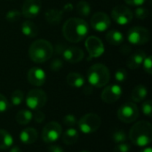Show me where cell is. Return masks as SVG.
Listing matches in <instances>:
<instances>
[{
  "mask_svg": "<svg viewBox=\"0 0 152 152\" xmlns=\"http://www.w3.org/2000/svg\"><path fill=\"white\" fill-rule=\"evenodd\" d=\"M88 32L89 27L87 22L80 18H69L65 21L62 27L64 37L70 43L82 41L87 36Z\"/></svg>",
  "mask_w": 152,
  "mask_h": 152,
  "instance_id": "1",
  "label": "cell"
},
{
  "mask_svg": "<svg viewBox=\"0 0 152 152\" xmlns=\"http://www.w3.org/2000/svg\"><path fill=\"white\" fill-rule=\"evenodd\" d=\"M129 139L134 145L139 147L150 145L152 140L151 124L145 120L135 123L130 129Z\"/></svg>",
  "mask_w": 152,
  "mask_h": 152,
  "instance_id": "2",
  "label": "cell"
},
{
  "mask_svg": "<svg viewBox=\"0 0 152 152\" xmlns=\"http://www.w3.org/2000/svg\"><path fill=\"white\" fill-rule=\"evenodd\" d=\"M53 53L52 44L45 39H37L34 41L28 49V55L32 61L36 63H43L50 60Z\"/></svg>",
  "mask_w": 152,
  "mask_h": 152,
  "instance_id": "3",
  "label": "cell"
},
{
  "mask_svg": "<svg viewBox=\"0 0 152 152\" xmlns=\"http://www.w3.org/2000/svg\"><path fill=\"white\" fill-rule=\"evenodd\" d=\"M110 79V70L104 64H94L91 66L87 71V80L89 84L94 87H103L109 83Z\"/></svg>",
  "mask_w": 152,
  "mask_h": 152,
  "instance_id": "4",
  "label": "cell"
},
{
  "mask_svg": "<svg viewBox=\"0 0 152 152\" xmlns=\"http://www.w3.org/2000/svg\"><path fill=\"white\" fill-rule=\"evenodd\" d=\"M102 119L95 113H88L83 116L77 122L79 130L85 134H90L96 132L101 126Z\"/></svg>",
  "mask_w": 152,
  "mask_h": 152,
  "instance_id": "5",
  "label": "cell"
},
{
  "mask_svg": "<svg viewBox=\"0 0 152 152\" xmlns=\"http://www.w3.org/2000/svg\"><path fill=\"white\" fill-rule=\"evenodd\" d=\"M25 102L30 110H38L45 105L47 96L46 94L41 89H32L28 93Z\"/></svg>",
  "mask_w": 152,
  "mask_h": 152,
  "instance_id": "6",
  "label": "cell"
},
{
  "mask_svg": "<svg viewBox=\"0 0 152 152\" xmlns=\"http://www.w3.org/2000/svg\"><path fill=\"white\" fill-rule=\"evenodd\" d=\"M151 34L150 31L143 27H133L128 30L127 39L130 44L135 45H142L150 41Z\"/></svg>",
  "mask_w": 152,
  "mask_h": 152,
  "instance_id": "7",
  "label": "cell"
},
{
  "mask_svg": "<svg viewBox=\"0 0 152 152\" xmlns=\"http://www.w3.org/2000/svg\"><path fill=\"white\" fill-rule=\"evenodd\" d=\"M139 110L135 103L126 102L118 110V118L124 123H132L137 120L139 117Z\"/></svg>",
  "mask_w": 152,
  "mask_h": 152,
  "instance_id": "8",
  "label": "cell"
},
{
  "mask_svg": "<svg viewBox=\"0 0 152 152\" xmlns=\"http://www.w3.org/2000/svg\"><path fill=\"white\" fill-rule=\"evenodd\" d=\"M62 128L57 122H49L46 124L42 131V140L46 143H53L61 137Z\"/></svg>",
  "mask_w": 152,
  "mask_h": 152,
  "instance_id": "9",
  "label": "cell"
},
{
  "mask_svg": "<svg viewBox=\"0 0 152 152\" xmlns=\"http://www.w3.org/2000/svg\"><path fill=\"white\" fill-rule=\"evenodd\" d=\"M111 17L119 25H126L131 22L134 18V13L126 6L117 5L111 11Z\"/></svg>",
  "mask_w": 152,
  "mask_h": 152,
  "instance_id": "10",
  "label": "cell"
},
{
  "mask_svg": "<svg viewBox=\"0 0 152 152\" xmlns=\"http://www.w3.org/2000/svg\"><path fill=\"white\" fill-rule=\"evenodd\" d=\"M90 23L92 28L99 32H103L107 30L111 25L110 16L103 12H95L90 20Z\"/></svg>",
  "mask_w": 152,
  "mask_h": 152,
  "instance_id": "11",
  "label": "cell"
},
{
  "mask_svg": "<svg viewBox=\"0 0 152 152\" xmlns=\"http://www.w3.org/2000/svg\"><path fill=\"white\" fill-rule=\"evenodd\" d=\"M85 45L91 58H98L104 53V45L102 40L95 36L88 37Z\"/></svg>",
  "mask_w": 152,
  "mask_h": 152,
  "instance_id": "12",
  "label": "cell"
},
{
  "mask_svg": "<svg viewBox=\"0 0 152 152\" xmlns=\"http://www.w3.org/2000/svg\"><path fill=\"white\" fill-rule=\"evenodd\" d=\"M122 95V88L120 86L118 85H110L106 86L102 94H101V98L102 100L108 104H112L114 102H116L117 101H118L120 99Z\"/></svg>",
  "mask_w": 152,
  "mask_h": 152,
  "instance_id": "13",
  "label": "cell"
},
{
  "mask_svg": "<svg viewBox=\"0 0 152 152\" xmlns=\"http://www.w3.org/2000/svg\"><path fill=\"white\" fill-rule=\"evenodd\" d=\"M41 9V0H25L21 9V15L27 19L36 18Z\"/></svg>",
  "mask_w": 152,
  "mask_h": 152,
  "instance_id": "14",
  "label": "cell"
},
{
  "mask_svg": "<svg viewBox=\"0 0 152 152\" xmlns=\"http://www.w3.org/2000/svg\"><path fill=\"white\" fill-rule=\"evenodd\" d=\"M46 74L38 67L31 68L28 72V81L34 86H41L45 83Z\"/></svg>",
  "mask_w": 152,
  "mask_h": 152,
  "instance_id": "15",
  "label": "cell"
},
{
  "mask_svg": "<svg viewBox=\"0 0 152 152\" xmlns=\"http://www.w3.org/2000/svg\"><path fill=\"white\" fill-rule=\"evenodd\" d=\"M62 55L64 60L69 63H78L85 57L84 51L77 46L66 47L62 53Z\"/></svg>",
  "mask_w": 152,
  "mask_h": 152,
  "instance_id": "16",
  "label": "cell"
},
{
  "mask_svg": "<svg viewBox=\"0 0 152 152\" xmlns=\"http://www.w3.org/2000/svg\"><path fill=\"white\" fill-rule=\"evenodd\" d=\"M146 53L142 50H139L135 52L134 54H132L126 61V65L131 69H138L143 62V60L146 57Z\"/></svg>",
  "mask_w": 152,
  "mask_h": 152,
  "instance_id": "17",
  "label": "cell"
},
{
  "mask_svg": "<svg viewBox=\"0 0 152 152\" xmlns=\"http://www.w3.org/2000/svg\"><path fill=\"white\" fill-rule=\"evenodd\" d=\"M38 137L37 131L33 127H28L23 129L20 134V140L22 143L29 145L34 143Z\"/></svg>",
  "mask_w": 152,
  "mask_h": 152,
  "instance_id": "18",
  "label": "cell"
},
{
  "mask_svg": "<svg viewBox=\"0 0 152 152\" xmlns=\"http://www.w3.org/2000/svg\"><path fill=\"white\" fill-rule=\"evenodd\" d=\"M67 84L74 88H81L85 85V78L84 77L77 72H70L68 74L66 77Z\"/></svg>",
  "mask_w": 152,
  "mask_h": 152,
  "instance_id": "19",
  "label": "cell"
},
{
  "mask_svg": "<svg viewBox=\"0 0 152 152\" xmlns=\"http://www.w3.org/2000/svg\"><path fill=\"white\" fill-rule=\"evenodd\" d=\"M64 12L62 10H57V9H49L45 12V20L48 23L53 25L59 24L63 17Z\"/></svg>",
  "mask_w": 152,
  "mask_h": 152,
  "instance_id": "20",
  "label": "cell"
},
{
  "mask_svg": "<svg viewBox=\"0 0 152 152\" xmlns=\"http://www.w3.org/2000/svg\"><path fill=\"white\" fill-rule=\"evenodd\" d=\"M147 95H148V89L143 85L136 86L131 93V98L134 102H141L144 101Z\"/></svg>",
  "mask_w": 152,
  "mask_h": 152,
  "instance_id": "21",
  "label": "cell"
},
{
  "mask_svg": "<svg viewBox=\"0 0 152 152\" xmlns=\"http://www.w3.org/2000/svg\"><path fill=\"white\" fill-rule=\"evenodd\" d=\"M79 134L76 128L69 127L62 134V141L67 145H73L78 140Z\"/></svg>",
  "mask_w": 152,
  "mask_h": 152,
  "instance_id": "22",
  "label": "cell"
},
{
  "mask_svg": "<svg viewBox=\"0 0 152 152\" xmlns=\"http://www.w3.org/2000/svg\"><path fill=\"white\" fill-rule=\"evenodd\" d=\"M21 32L28 37H35L38 34V28L34 22L30 20H25L21 24Z\"/></svg>",
  "mask_w": 152,
  "mask_h": 152,
  "instance_id": "23",
  "label": "cell"
},
{
  "mask_svg": "<svg viewBox=\"0 0 152 152\" xmlns=\"http://www.w3.org/2000/svg\"><path fill=\"white\" fill-rule=\"evenodd\" d=\"M106 40L112 45H120L124 42V35L119 30L111 29L107 33Z\"/></svg>",
  "mask_w": 152,
  "mask_h": 152,
  "instance_id": "24",
  "label": "cell"
},
{
  "mask_svg": "<svg viewBox=\"0 0 152 152\" xmlns=\"http://www.w3.org/2000/svg\"><path fill=\"white\" fill-rule=\"evenodd\" d=\"M16 121L21 126L28 125L33 119V112L29 110H20L16 114Z\"/></svg>",
  "mask_w": 152,
  "mask_h": 152,
  "instance_id": "25",
  "label": "cell"
},
{
  "mask_svg": "<svg viewBox=\"0 0 152 152\" xmlns=\"http://www.w3.org/2000/svg\"><path fill=\"white\" fill-rule=\"evenodd\" d=\"M13 144L12 136L4 129H0V150L10 149Z\"/></svg>",
  "mask_w": 152,
  "mask_h": 152,
  "instance_id": "26",
  "label": "cell"
},
{
  "mask_svg": "<svg viewBox=\"0 0 152 152\" xmlns=\"http://www.w3.org/2000/svg\"><path fill=\"white\" fill-rule=\"evenodd\" d=\"M77 12L79 15L82 17H87L91 13V6L88 2L86 0H81L77 3Z\"/></svg>",
  "mask_w": 152,
  "mask_h": 152,
  "instance_id": "27",
  "label": "cell"
},
{
  "mask_svg": "<svg viewBox=\"0 0 152 152\" xmlns=\"http://www.w3.org/2000/svg\"><path fill=\"white\" fill-rule=\"evenodd\" d=\"M24 100V94L21 90H15L11 94V102L14 106H19Z\"/></svg>",
  "mask_w": 152,
  "mask_h": 152,
  "instance_id": "28",
  "label": "cell"
},
{
  "mask_svg": "<svg viewBox=\"0 0 152 152\" xmlns=\"http://www.w3.org/2000/svg\"><path fill=\"white\" fill-rule=\"evenodd\" d=\"M21 16V12L17 10H11L6 12L5 14V20L8 22H15L20 20Z\"/></svg>",
  "mask_w": 152,
  "mask_h": 152,
  "instance_id": "29",
  "label": "cell"
},
{
  "mask_svg": "<svg viewBox=\"0 0 152 152\" xmlns=\"http://www.w3.org/2000/svg\"><path fill=\"white\" fill-rule=\"evenodd\" d=\"M113 141L117 143H123L127 140V135L125 133L124 130H117L114 132L113 135Z\"/></svg>",
  "mask_w": 152,
  "mask_h": 152,
  "instance_id": "30",
  "label": "cell"
},
{
  "mask_svg": "<svg viewBox=\"0 0 152 152\" xmlns=\"http://www.w3.org/2000/svg\"><path fill=\"white\" fill-rule=\"evenodd\" d=\"M134 15L139 20H144L149 16V10L143 6H138L134 11Z\"/></svg>",
  "mask_w": 152,
  "mask_h": 152,
  "instance_id": "31",
  "label": "cell"
},
{
  "mask_svg": "<svg viewBox=\"0 0 152 152\" xmlns=\"http://www.w3.org/2000/svg\"><path fill=\"white\" fill-rule=\"evenodd\" d=\"M63 123L66 126L73 127L76 125H77V120L76 116H74L72 114H68L63 118Z\"/></svg>",
  "mask_w": 152,
  "mask_h": 152,
  "instance_id": "32",
  "label": "cell"
},
{
  "mask_svg": "<svg viewBox=\"0 0 152 152\" xmlns=\"http://www.w3.org/2000/svg\"><path fill=\"white\" fill-rule=\"evenodd\" d=\"M126 78H127V71L125 69L121 68V69H118L116 71V73H115V79L118 82L122 83V82L126 81Z\"/></svg>",
  "mask_w": 152,
  "mask_h": 152,
  "instance_id": "33",
  "label": "cell"
},
{
  "mask_svg": "<svg viewBox=\"0 0 152 152\" xmlns=\"http://www.w3.org/2000/svg\"><path fill=\"white\" fill-rule=\"evenodd\" d=\"M142 110L144 115L151 118L152 115V102L151 100L145 101L142 105Z\"/></svg>",
  "mask_w": 152,
  "mask_h": 152,
  "instance_id": "34",
  "label": "cell"
},
{
  "mask_svg": "<svg viewBox=\"0 0 152 152\" xmlns=\"http://www.w3.org/2000/svg\"><path fill=\"white\" fill-rule=\"evenodd\" d=\"M142 66H143V69L145 70L146 73H148L149 75L152 74V61H151V56H146L145 59L143 60L142 62Z\"/></svg>",
  "mask_w": 152,
  "mask_h": 152,
  "instance_id": "35",
  "label": "cell"
},
{
  "mask_svg": "<svg viewBox=\"0 0 152 152\" xmlns=\"http://www.w3.org/2000/svg\"><path fill=\"white\" fill-rule=\"evenodd\" d=\"M9 102L6 99V97L0 94V113L5 112L8 109H9Z\"/></svg>",
  "mask_w": 152,
  "mask_h": 152,
  "instance_id": "36",
  "label": "cell"
},
{
  "mask_svg": "<svg viewBox=\"0 0 152 152\" xmlns=\"http://www.w3.org/2000/svg\"><path fill=\"white\" fill-rule=\"evenodd\" d=\"M131 150V146L127 143H119L114 149L113 152H129Z\"/></svg>",
  "mask_w": 152,
  "mask_h": 152,
  "instance_id": "37",
  "label": "cell"
},
{
  "mask_svg": "<svg viewBox=\"0 0 152 152\" xmlns=\"http://www.w3.org/2000/svg\"><path fill=\"white\" fill-rule=\"evenodd\" d=\"M62 66L63 62L61 59H54L51 63V69H53V71H59L60 69H61Z\"/></svg>",
  "mask_w": 152,
  "mask_h": 152,
  "instance_id": "38",
  "label": "cell"
},
{
  "mask_svg": "<svg viewBox=\"0 0 152 152\" xmlns=\"http://www.w3.org/2000/svg\"><path fill=\"white\" fill-rule=\"evenodd\" d=\"M45 118V114L40 110H35V113H33V118L35 119V121L37 123H42L44 121Z\"/></svg>",
  "mask_w": 152,
  "mask_h": 152,
  "instance_id": "39",
  "label": "cell"
},
{
  "mask_svg": "<svg viewBox=\"0 0 152 152\" xmlns=\"http://www.w3.org/2000/svg\"><path fill=\"white\" fill-rule=\"evenodd\" d=\"M147 0H125V2L132 6H141Z\"/></svg>",
  "mask_w": 152,
  "mask_h": 152,
  "instance_id": "40",
  "label": "cell"
},
{
  "mask_svg": "<svg viewBox=\"0 0 152 152\" xmlns=\"http://www.w3.org/2000/svg\"><path fill=\"white\" fill-rule=\"evenodd\" d=\"M48 152H64V150L59 145H51L48 147Z\"/></svg>",
  "mask_w": 152,
  "mask_h": 152,
  "instance_id": "41",
  "label": "cell"
},
{
  "mask_svg": "<svg viewBox=\"0 0 152 152\" xmlns=\"http://www.w3.org/2000/svg\"><path fill=\"white\" fill-rule=\"evenodd\" d=\"M72 9H73L72 4H66V5L64 6V8L62 9V11H63L64 12H70Z\"/></svg>",
  "mask_w": 152,
  "mask_h": 152,
  "instance_id": "42",
  "label": "cell"
},
{
  "mask_svg": "<svg viewBox=\"0 0 152 152\" xmlns=\"http://www.w3.org/2000/svg\"><path fill=\"white\" fill-rule=\"evenodd\" d=\"M10 152H21V150L18 146H12L10 148Z\"/></svg>",
  "mask_w": 152,
  "mask_h": 152,
  "instance_id": "43",
  "label": "cell"
},
{
  "mask_svg": "<svg viewBox=\"0 0 152 152\" xmlns=\"http://www.w3.org/2000/svg\"><path fill=\"white\" fill-rule=\"evenodd\" d=\"M93 92V89L91 88V87H85V89H84V93L86 94H90L91 93Z\"/></svg>",
  "mask_w": 152,
  "mask_h": 152,
  "instance_id": "44",
  "label": "cell"
},
{
  "mask_svg": "<svg viewBox=\"0 0 152 152\" xmlns=\"http://www.w3.org/2000/svg\"><path fill=\"white\" fill-rule=\"evenodd\" d=\"M141 152H152V150L151 147H146V148H144Z\"/></svg>",
  "mask_w": 152,
  "mask_h": 152,
  "instance_id": "45",
  "label": "cell"
},
{
  "mask_svg": "<svg viewBox=\"0 0 152 152\" xmlns=\"http://www.w3.org/2000/svg\"><path fill=\"white\" fill-rule=\"evenodd\" d=\"M80 152H90L89 151H80Z\"/></svg>",
  "mask_w": 152,
  "mask_h": 152,
  "instance_id": "46",
  "label": "cell"
}]
</instances>
